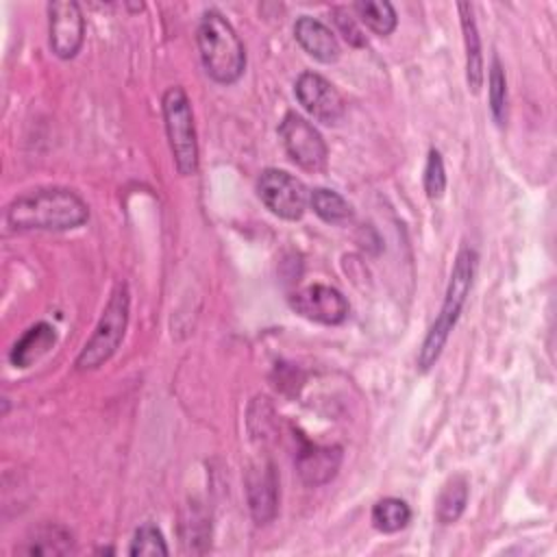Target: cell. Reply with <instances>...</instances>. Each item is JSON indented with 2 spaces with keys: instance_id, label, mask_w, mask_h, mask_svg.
<instances>
[{
  "instance_id": "cell-1",
  "label": "cell",
  "mask_w": 557,
  "mask_h": 557,
  "mask_svg": "<svg viewBox=\"0 0 557 557\" xmlns=\"http://www.w3.org/2000/svg\"><path fill=\"white\" fill-rule=\"evenodd\" d=\"M87 218L85 200L65 187L30 189L7 207V224L13 231H67Z\"/></svg>"
},
{
  "instance_id": "cell-16",
  "label": "cell",
  "mask_w": 557,
  "mask_h": 557,
  "mask_svg": "<svg viewBox=\"0 0 557 557\" xmlns=\"http://www.w3.org/2000/svg\"><path fill=\"white\" fill-rule=\"evenodd\" d=\"M72 550V535L61 524H41L35 529L20 553L26 555H63Z\"/></svg>"
},
{
  "instance_id": "cell-3",
  "label": "cell",
  "mask_w": 557,
  "mask_h": 557,
  "mask_svg": "<svg viewBox=\"0 0 557 557\" xmlns=\"http://www.w3.org/2000/svg\"><path fill=\"white\" fill-rule=\"evenodd\" d=\"M198 50L205 72L222 85L235 83L246 67L244 44L239 41L235 28L218 11H205L198 24Z\"/></svg>"
},
{
  "instance_id": "cell-19",
  "label": "cell",
  "mask_w": 557,
  "mask_h": 557,
  "mask_svg": "<svg viewBox=\"0 0 557 557\" xmlns=\"http://www.w3.org/2000/svg\"><path fill=\"white\" fill-rule=\"evenodd\" d=\"M409 520H411V509L400 498L387 496V498H381L379 503H374V507H372V524L381 533H396V531L405 529Z\"/></svg>"
},
{
  "instance_id": "cell-23",
  "label": "cell",
  "mask_w": 557,
  "mask_h": 557,
  "mask_svg": "<svg viewBox=\"0 0 557 557\" xmlns=\"http://www.w3.org/2000/svg\"><path fill=\"white\" fill-rule=\"evenodd\" d=\"M444 189H446L444 161H442V154L433 148V150H429L426 165H424V191L429 198L437 200V198H442Z\"/></svg>"
},
{
  "instance_id": "cell-5",
  "label": "cell",
  "mask_w": 557,
  "mask_h": 557,
  "mask_svg": "<svg viewBox=\"0 0 557 557\" xmlns=\"http://www.w3.org/2000/svg\"><path fill=\"white\" fill-rule=\"evenodd\" d=\"M165 133L170 141V150L174 157V165L178 174L191 176L198 170V141L194 128L191 104L183 87H170L161 100Z\"/></svg>"
},
{
  "instance_id": "cell-24",
  "label": "cell",
  "mask_w": 557,
  "mask_h": 557,
  "mask_svg": "<svg viewBox=\"0 0 557 557\" xmlns=\"http://www.w3.org/2000/svg\"><path fill=\"white\" fill-rule=\"evenodd\" d=\"M333 20H335L337 28L342 30V35H344V39H346L348 44H352V46H366V37L361 35V28L357 26V22H355V17L348 13V9L335 7V9H333Z\"/></svg>"
},
{
  "instance_id": "cell-11",
  "label": "cell",
  "mask_w": 557,
  "mask_h": 557,
  "mask_svg": "<svg viewBox=\"0 0 557 557\" xmlns=\"http://www.w3.org/2000/svg\"><path fill=\"white\" fill-rule=\"evenodd\" d=\"M246 494L250 513L257 524H268L270 520H274L278 505V481L270 461L248 470Z\"/></svg>"
},
{
  "instance_id": "cell-13",
  "label": "cell",
  "mask_w": 557,
  "mask_h": 557,
  "mask_svg": "<svg viewBox=\"0 0 557 557\" xmlns=\"http://www.w3.org/2000/svg\"><path fill=\"white\" fill-rule=\"evenodd\" d=\"M296 41L302 46V50L322 63H333L339 59V44L333 35V30L322 24L315 17L302 15L294 24Z\"/></svg>"
},
{
  "instance_id": "cell-8",
  "label": "cell",
  "mask_w": 557,
  "mask_h": 557,
  "mask_svg": "<svg viewBox=\"0 0 557 557\" xmlns=\"http://www.w3.org/2000/svg\"><path fill=\"white\" fill-rule=\"evenodd\" d=\"M50 48L59 59H72L85 39V20L74 0H57L48 4Z\"/></svg>"
},
{
  "instance_id": "cell-22",
  "label": "cell",
  "mask_w": 557,
  "mask_h": 557,
  "mask_svg": "<svg viewBox=\"0 0 557 557\" xmlns=\"http://www.w3.org/2000/svg\"><path fill=\"white\" fill-rule=\"evenodd\" d=\"M131 555H168V546L163 540V533L152 524V522H144L133 540H131Z\"/></svg>"
},
{
  "instance_id": "cell-10",
  "label": "cell",
  "mask_w": 557,
  "mask_h": 557,
  "mask_svg": "<svg viewBox=\"0 0 557 557\" xmlns=\"http://www.w3.org/2000/svg\"><path fill=\"white\" fill-rule=\"evenodd\" d=\"M289 307L320 324H342L348 318V302L344 294L331 285H309L289 296Z\"/></svg>"
},
{
  "instance_id": "cell-18",
  "label": "cell",
  "mask_w": 557,
  "mask_h": 557,
  "mask_svg": "<svg viewBox=\"0 0 557 557\" xmlns=\"http://www.w3.org/2000/svg\"><path fill=\"white\" fill-rule=\"evenodd\" d=\"M309 205L313 213L329 224H344L352 218V207L348 205V200L326 187H315L309 194Z\"/></svg>"
},
{
  "instance_id": "cell-4",
  "label": "cell",
  "mask_w": 557,
  "mask_h": 557,
  "mask_svg": "<svg viewBox=\"0 0 557 557\" xmlns=\"http://www.w3.org/2000/svg\"><path fill=\"white\" fill-rule=\"evenodd\" d=\"M128 305H131L128 285L124 281H120V283H115V287L109 296V302H107L91 337L87 339L81 355L76 357V370H81V372L96 370L113 357L120 342L124 339V331H126V322H128Z\"/></svg>"
},
{
  "instance_id": "cell-21",
  "label": "cell",
  "mask_w": 557,
  "mask_h": 557,
  "mask_svg": "<svg viewBox=\"0 0 557 557\" xmlns=\"http://www.w3.org/2000/svg\"><path fill=\"white\" fill-rule=\"evenodd\" d=\"M487 94H490L492 115L498 124H503L505 113H507V78H505V70H503L498 57L492 59L490 78H487Z\"/></svg>"
},
{
  "instance_id": "cell-2",
  "label": "cell",
  "mask_w": 557,
  "mask_h": 557,
  "mask_svg": "<svg viewBox=\"0 0 557 557\" xmlns=\"http://www.w3.org/2000/svg\"><path fill=\"white\" fill-rule=\"evenodd\" d=\"M474 270H476V252L472 248H461L453 263V272H450V281L446 287L442 309H440L435 322L431 324V329L422 342V348L418 352V368L422 372H426L440 359L442 348L446 346V339H448L453 326L457 324L459 313L468 300Z\"/></svg>"
},
{
  "instance_id": "cell-12",
  "label": "cell",
  "mask_w": 557,
  "mask_h": 557,
  "mask_svg": "<svg viewBox=\"0 0 557 557\" xmlns=\"http://www.w3.org/2000/svg\"><path fill=\"white\" fill-rule=\"evenodd\" d=\"M342 463V448L339 446H311L298 450L296 455V470L298 476L307 485H324L329 483Z\"/></svg>"
},
{
  "instance_id": "cell-20",
  "label": "cell",
  "mask_w": 557,
  "mask_h": 557,
  "mask_svg": "<svg viewBox=\"0 0 557 557\" xmlns=\"http://www.w3.org/2000/svg\"><path fill=\"white\" fill-rule=\"evenodd\" d=\"M357 17L376 35H389L396 28V11L385 0H361L352 4Z\"/></svg>"
},
{
  "instance_id": "cell-14",
  "label": "cell",
  "mask_w": 557,
  "mask_h": 557,
  "mask_svg": "<svg viewBox=\"0 0 557 557\" xmlns=\"http://www.w3.org/2000/svg\"><path fill=\"white\" fill-rule=\"evenodd\" d=\"M57 342V333L54 326H50L48 322H37L33 326H28L22 337L13 344L11 352H9V361L15 368H28L33 366L37 359H41Z\"/></svg>"
},
{
  "instance_id": "cell-15",
  "label": "cell",
  "mask_w": 557,
  "mask_h": 557,
  "mask_svg": "<svg viewBox=\"0 0 557 557\" xmlns=\"http://www.w3.org/2000/svg\"><path fill=\"white\" fill-rule=\"evenodd\" d=\"M461 30H463V44H466V81L472 94H476L483 85V57H481V39L476 30V22L472 17V7L461 2Z\"/></svg>"
},
{
  "instance_id": "cell-6",
  "label": "cell",
  "mask_w": 557,
  "mask_h": 557,
  "mask_svg": "<svg viewBox=\"0 0 557 557\" xmlns=\"http://www.w3.org/2000/svg\"><path fill=\"white\" fill-rule=\"evenodd\" d=\"M278 135H281L285 152L298 168L313 172V174L322 172L326 168L329 150H326L322 135L318 133V128H313L311 122H307L298 113L289 111V113H285V117L278 126Z\"/></svg>"
},
{
  "instance_id": "cell-17",
  "label": "cell",
  "mask_w": 557,
  "mask_h": 557,
  "mask_svg": "<svg viewBox=\"0 0 557 557\" xmlns=\"http://www.w3.org/2000/svg\"><path fill=\"white\" fill-rule=\"evenodd\" d=\"M466 503H468V481L463 474H455L444 483V487L435 500L437 520L442 524L455 522L461 516V511L466 509Z\"/></svg>"
},
{
  "instance_id": "cell-9",
  "label": "cell",
  "mask_w": 557,
  "mask_h": 557,
  "mask_svg": "<svg viewBox=\"0 0 557 557\" xmlns=\"http://www.w3.org/2000/svg\"><path fill=\"white\" fill-rule=\"evenodd\" d=\"M294 94L302 109L322 124H337L344 117L342 94L315 72L300 74L294 85Z\"/></svg>"
},
{
  "instance_id": "cell-7",
  "label": "cell",
  "mask_w": 557,
  "mask_h": 557,
  "mask_svg": "<svg viewBox=\"0 0 557 557\" xmlns=\"http://www.w3.org/2000/svg\"><path fill=\"white\" fill-rule=\"evenodd\" d=\"M257 194L261 202L283 220L302 218L309 202V191L305 183L289 172L276 168H268L259 174Z\"/></svg>"
}]
</instances>
